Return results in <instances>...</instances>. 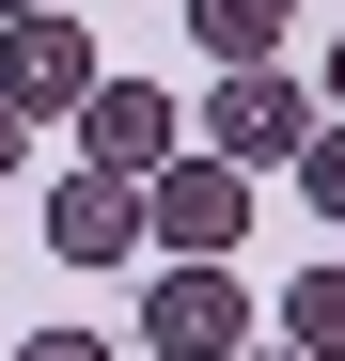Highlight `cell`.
Segmentation results:
<instances>
[{
	"mask_svg": "<svg viewBox=\"0 0 345 361\" xmlns=\"http://www.w3.org/2000/svg\"><path fill=\"white\" fill-rule=\"evenodd\" d=\"M16 16H63V0H0V32H16Z\"/></svg>",
	"mask_w": 345,
	"mask_h": 361,
	"instance_id": "8fae6325",
	"label": "cell"
},
{
	"mask_svg": "<svg viewBox=\"0 0 345 361\" xmlns=\"http://www.w3.org/2000/svg\"><path fill=\"white\" fill-rule=\"evenodd\" d=\"M299 189H314V220H345V126H314V142H299Z\"/></svg>",
	"mask_w": 345,
	"mask_h": 361,
	"instance_id": "9c48e42d",
	"label": "cell"
},
{
	"mask_svg": "<svg viewBox=\"0 0 345 361\" xmlns=\"http://www.w3.org/2000/svg\"><path fill=\"white\" fill-rule=\"evenodd\" d=\"M94 32L79 16H16V32H0V110H16V126H63V110H94Z\"/></svg>",
	"mask_w": 345,
	"mask_h": 361,
	"instance_id": "277c9868",
	"label": "cell"
},
{
	"mask_svg": "<svg viewBox=\"0 0 345 361\" xmlns=\"http://www.w3.org/2000/svg\"><path fill=\"white\" fill-rule=\"evenodd\" d=\"M16 361H110V345H94V330H32Z\"/></svg>",
	"mask_w": 345,
	"mask_h": 361,
	"instance_id": "30bf717a",
	"label": "cell"
},
{
	"mask_svg": "<svg viewBox=\"0 0 345 361\" xmlns=\"http://www.w3.org/2000/svg\"><path fill=\"white\" fill-rule=\"evenodd\" d=\"M236 235H251V173H220L204 142H189V157L142 189V252H172V267H220Z\"/></svg>",
	"mask_w": 345,
	"mask_h": 361,
	"instance_id": "6da1fadb",
	"label": "cell"
},
{
	"mask_svg": "<svg viewBox=\"0 0 345 361\" xmlns=\"http://www.w3.org/2000/svg\"><path fill=\"white\" fill-rule=\"evenodd\" d=\"M47 252H63V267H126V252H142V189L63 173V189H47Z\"/></svg>",
	"mask_w": 345,
	"mask_h": 361,
	"instance_id": "8992f818",
	"label": "cell"
},
{
	"mask_svg": "<svg viewBox=\"0 0 345 361\" xmlns=\"http://www.w3.org/2000/svg\"><path fill=\"white\" fill-rule=\"evenodd\" d=\"M330 110H345V32H330Z\"/></svg>",
	"mask_w": 345,
	"mask_h": 361,
	"instance_id": "4fadbf2b",
	"label": "cell"
},
{
	"mask_svg": "<svg viewBox=\"0 0 345 361\" xmlns=\"http://www.w3.org/2000/svg\"><path fill=\"white\" fill-rule=\"evenodd\" d=\"M189 32H204V63H220V79H251V63H282L299 0H189Z\"/></svg>",
	"mask_w": 345,
	"mask_h": 361,
	"instance_id": "52a82bcc",
	"label": "cell"
},
{
	"mask_svg": "<svg viewBox=\"0 0 345 361\" xmlns=\"http://www.w3.org/2000/svg\"><path fill=\"white\" fill-rule=\"evenodd\" d=\"M314 126H330V94H299L282 63H251V79H220V94H204V157H220V173H282Z\"/></svg>",
	"mask_w": 345,
	"mask_h": 361,
	"instance_id": "7a4b0ae2",
	"label": "cell"
},
{
	"mask_svg": "<svg viewBox=\"0 0 345 361\" xmlns=\"http://www.w3.org/2000/svg\"><path fill=\"white\" fill-rule=\"evenodd\" d=\"M172 157H189V110H172L157 79H94V110H79V173H110V189H157Z\"/></svg>",
	"mask_w": 345,
	"mask_h": 361,
	"instance_id": "3957f363",
	"label": "cell"
},
{
	"mask_svg": "<svg viewBox=\"0 0 345 361\" xmlns=\"http://www.w3.org/2000/svg\"><path fill=\"white\" fill-rule=\"evenodd\" d=\"M236 361H299V345H236Z\"/></svg>",
	"mask_w": 345,
	"mask_h": 361,
	"instance_id": "5bb4252c",
	"label": "cell"
},
{
	"mask_svg": "<svg viewBox=\"0 0 345 361\" xmlns=\"http://www.w3.org/2000/svg\"><path fill=\"white\" fill-rule=\"evenodd\" d=\"M142 345L157 361H236L251 345V283L236 267H157L142 283Z\"/></svg>",
	"mask_w": 345,
	"mask_h": 361,
	"instance_id": "5b68a950",
	"label": "cell"
},
{
	"mask_svg": "<svg viewBox=\"0 0 345 361\" xmlns=\"http://www.w3.org/2000/svg\"><path fill=\"white\" fill-rule=\"evenodd\" d=\"M282 345H299V361H345V252L282 283Z\"/></svg>",
	"mask_w": 345,
	"mask_h": 361,
	"instance_id": "ba28073f",
	"label": "cell"
},
{
	"mask_svg": "<svg viewBox=\"0 0 345 361\" xmlns=\"http://www.w3.org/2000/svg\"><path fill=\"white\" fill-rule=\"evenodd\" d=\"M16 142H32V126H16V110H0V173H16Z\"/></svg>",
	"mask_w": 345,
	"mask_h": 361,
	"instance_id": "7c38bea8",
	"label": "cell"
}]
</instances>
